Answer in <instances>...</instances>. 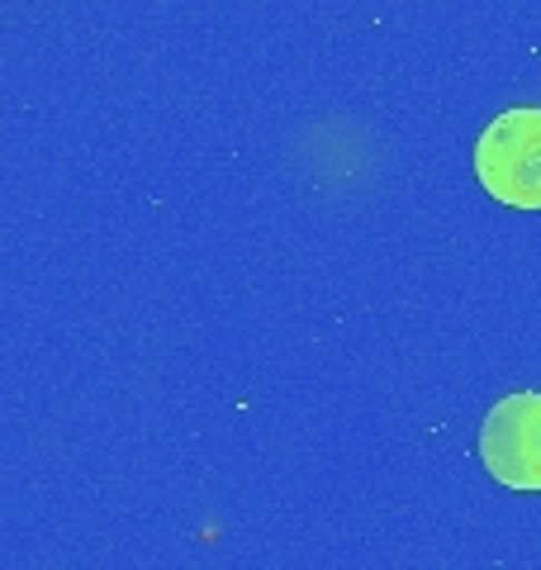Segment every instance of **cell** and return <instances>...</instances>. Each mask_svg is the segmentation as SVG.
<instances>
[{
	"label": "cell",
	"instance_id": "cell-1",
	"mask_svg": "<svg viewBox=\"0 0 541 570\" xmlns=\"http://www.w3.org/2000/svg\"><path fill=\"white\" fill-rule=\"evenodd\" d=\"M480 186L509 209H541V110L518 105L484 124L475 138Z\"/></svg>",
	"mask_w": 541,
	"mask_h": 570
},
{
	"label": "cell",
	"instance_id": "cell-2",
	"mask_svg": "<svg viewBox=\"0 0 541 570\" xmlns=\"http://www.w3.org/2000/svg\"><path fill=\"white\" fill-rule=\"evenodd\" d=\"M480 461L499 485L541 490V390L503 395L480 423Z\"/></svg>",
	"mask_w": 541,
	"mask_h": 570
}]
</instances>
